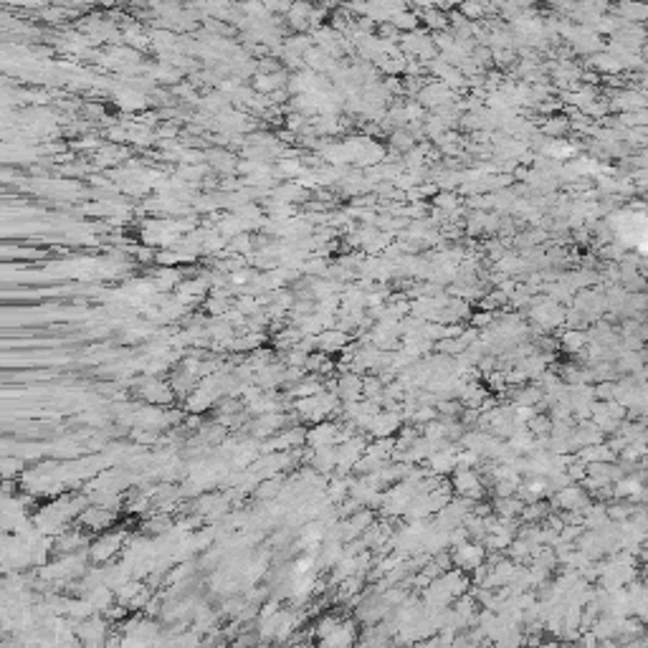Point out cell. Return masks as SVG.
Returning a JSON list of instances; mask_svg holds the SVG:
<instances>
[{
  "label": "cell",
  "mask_w": 648,
  "mask_h": 648,
  "mask_svg": "<svg viewBox=\"0 0 648 648\" xmlns=\"http://www.w3.org/2000/svg\"><path fill=\"white\" fill-rule=\"evenodd\" d=\"M451 474H453V477H451V489H453V494L469 496L474 502H479V499L486 496V486H484V479H481V474H479V469H453Z\"/></svg>",
  "instance_id": "1"
},
{
  "label": "cell",
  "mask_w": 648,
  "mask_h": 648,
  "mask_svg": "<svg viewBox=\"0 0 648 648\" xmlns=\"http://www.w3.org/2000/svg\"><path fill=\"white\" fill-rule=\"evenodd\" d=\"M484 560H486V547H484L481 542H469V540H463V542L453 544V549H451V565H456L463 572H471V570L479 568Z\"/></svg>",
  "instance_id": "2"
},
{
  "label": "cell",
  "mask_w": 648,
  "mask_h": 648,
  "mask_svg": "<svg viewBox=\"0 0 648 648\" xmlns=\"http://www.w3.org/2000/svg\"><path fill=\"white\" fill-rule=\"evenodd\" d=\"M593 502V496L588 494V491L582 489L580 484L570 481L568 486H563V489H557L555 494H549V504L555 507V509H585L588 504Z\"/></svg>",
  "instance_id": "3"
},
{
  "label": "cell",
  "mask_w": 648,
  "mask_h": 648,
  "mask_svg": "<svg viewBox=\"0 0 648 648\" xmlns=\"http://www.w3.org/2000/svg\"><path fill=\"white\" fill-rule=\"evenodd\" d=\"M403 416H400V410H377L375 416H372L370 425H367V433H370L372 438H388V436H395L397 428L403 425Z\"/></svg>",
  "instance_id": "4"
},
{
  "label": "cell",
  "mask_w": 648,
  "mask_h": 648,
  "mask_svg": "<svg viewBox=\"0 0 648 648\" xmlns=\"http://www.w3.org/2000/svg\"><path fill=\"white\" fill-rule=\"evenodd\" d=\"M453 99H456V94H453V89H449L444 81H430V84H423L421 86V92H418V104L430 106V109L453 104Z\"/></svg>",
  "instance_id": "5"
},
{
  "label": "cell",
  "mask_w": 648,
  "mask_h": 648,
  "mask_svg": "<svg viewBox=\"0 0 648 648\" xmlns=\"http://www.w3.org/2000/svg\"><path fill=\"white\" fill-rule=\"evenodd\" d=\"M304 444L309 446V449L337 446L339 444V423H332L330 418H327V421H319V423H314V428L307 430Z\"/></svg>",
  "instance_id": "6"
},
{
  "label": "cell",
  "mask_w": 648,
  "mask_h": 648,
  "mask_svg": "<svg viewBox=\"0 0 648 648\" xmlns=\"http://www.w3.org/2000/svg\"><path fill=\"white\" fill-rule=\"evenodd\" d=\"M337 397L339 403H347V400H360L362 397V375L352 370H344L337 377Z\"/></svg>",
  "instance_id": "7"
},
{
  "label": "cell",
  "mask_w": 648,
  "mask_h": 648,
  "mask_svg": "<svg viewBox=\"0 0 648 648\" xmlns=\"http://www.w3.org/2000/svg\"><path fill=\"white\" fill-rule=\"evenodd\" d=\"M350 342V334L337 327H327L317 334V350L327 352V355H334V352H342L344 344Z\"/></svg>",
  "instance_id": "8"
},
{
  "label": "cell",
  "mask_w": 648,
  "mask_h": 648,
  "mask_svg": "<svg viewBox=\"0 0 648 648\" xmlns=\"http://www.w3.org/2000/svg\"><path fill=\"white\" fill-rule=\"evenodd\" d=\"M355 641H358L355 621H339L337 626L322 638L324 646H352Z\"/></svg>",
  "instance_id": "9"
},
{
  "label": "cell",
  "mask_w": 648,
  "mask_h": 648,
  "mask_svg": "<svg viewBox=\"0 0 648 648\" xmlns=\"http://www.w3.org/2000/svg\"><path fill=\"white\" fill-rule=\"evenodd\" d=\"M585 344H588V332L577 330V327H565L560 332V337H557V347L563 352H568V355H577Z\"/></svg>",
  "instance_id": "10"
},
{
  "label": "cell",
  "mask_w": 648,
  "mask_h": 648,
  "mask_svg": "<svg viewBox=\"0 0 648 648\" xmlns=\"http://www.w3.org/2000/svg\"><path fill=\"white\" fill-rule=\"evenodd\" d=\"M319 15L322 13H314L307 0H294V3L289 6V20H291V26L294 28H307L309 23L317 26Z\"/></svg>",
  "instance_id": "11"
},
{
  "label": "cell",
  "mask_w": 648,
  "mask_h": 648,
  "mask_svg": "<svg viewBox=\"0 0 648 648\" xmlns=\"http://www.w3.org/2000/svg\"><path fill=\"white\" fill-rule=\"evenodd\" d=\"M615 18L621 20V23H643L646 20V6H643V0H621L618 3V8H615Z\"/></svg>",
  "instance_id": "12"
},
{
  "label": "cell",
  "mask_w": 648,
  "mask_h": 648,
  "mask_svg": "<svg viewBox=\"0 0 648 648\" xmlns=\"http://www.w3.org/2000/svg\"><path fill=\"white\" fill-rule=\"evenodd\" d=\"M309 458H311V466H314V471H319V474H332V471H334V466H337V451H334V446L311 449Z\"/></svg>",
  "instance_id": "13"
},
{
  "label": "cell",
  "mask_w": 648,
  "mask_h": 648,
  "mask_svg": "<svg viewBox=\"0 0 648 648\" xmlns=\"http://www.w3.org/2000/svg\"><path fill=\"white\" fill-rule=\"evenodd\" d=\"M588 61H590V66L596 69L598 73H621L623 71L621 59H618L615 53H610L608 48H603V51L588 56Z\"/></svg>",
  "instance_id": "14"
},
{
  "label": "cell",
  "mask_w": 648,
  "mask_h": 648,
  "mask_svg": "<svg viewBox=\"0 0 648 648\" xmlns=\"http://www.w3.org/2000/svg\"><path fill=\"white\" fill-rule=\"evenodd\" d=\"M542 395L544 393L540 385H516V390L512 393V405H535L540 410Z\"/></svg>",
  "instance_id": "15"
},
{
  "label": "cell",
  "mask_w": 648,
  "mask_h": 648,
  "mask_svg": "<svg viewBox=\"0 0 648 648\" xmlns=\"http://www.w3.org/2000/svg\"><path fill=\"white\" fill-rule=\"evenodd\" d=\"M549 428H552V418L544 413V410H537L535 416L527 421V430L532 433L535 438L540 436H549Z\"/></svg>",
  "instance_id": "16"
},
{
  "label": "cell",
  "mask_w": 648,
  "mask_h": 648,
  "mask_svg": "<svg viewBox=\"0 0 648 648\" xmlns=\"http://www.w3.org/2000/svg\"><path fill=\"white\" fill-rule=\"evenodd\" d=\"M388 23H393V26L403 34V31H416L418 26H421V15H416V13H410V10H397V13H393L390 15V20Z\"/></svg>",
  "instance_id": "17"
},
{
  "label": "cell",
  "mask_w": 648,
  "mask_h": 648,
  "mask_svg": "<svg viewBox=\"0 0 648 648\" xmlns=\"http://www.w3.org/2000/svg\"><path fill=\"white\" fill-rule=\"evenodd\" d=\"M423 20L425 26L436 34V31H446L449 28V20H446V10H441V8H425L423 10Z\"/></svg>",
  "instance_id": "18"
},
{
  "label": "cell",
  "mask_w": 648,
  "mask_h": 648,
  "mask_svg": "<svg viewBox=\"0 0 648 648\" xmlns=\"http://www.w3.org/2000/svg\"><path fill=\"white\" fill-rule=\"evenodd\" d=\"M458 13L466 20H479L486 15V8L479 0H458Z\"/></svg>",
  "instance_id": "19"
},
{
  "label": "cell",
  "mask_w": 648,
  "mask_h": 648,
  "mask_svg": "<svg viewBox=\"0 0 648 648\" xmlns=\"http://www.w3.org/2000/svg\"><path fill=\"white\" fill-rule=\"evenodd\" d=\"M568 127H570L568 117H549L542 125V132L547 134V137H560V134L568 132Z\"/></svg>",
  "instance_id": "20"
},
{
  "label": "cell",
  "mask_w": 648,
  "mask_h": 648,
  "mask_svg": "<svg viewBox=\"0 0 648 648\" xmlns=\"http://www.w3.org/2000/svg\"><path fill=\"white\" fill-rule=\"evenodd\" d=\"M575 8L577 10H582V13L603 15L605 10H608V0H577Z\"/></svg>",
  "instance_id": "21"
},
{
  "label": "cell",
  "mask_w": 648,
  "mask_h": 648,
  "mask_svg": "<svg viewBox=\"0 0 648 648\" xmlns=\"http://www.w3.org/2000/svg\"><path fill=\"white\" fill-rule=\"evenodd\" d=\"M433 203L438 205V211H446V216H451L453 211H458V200L453 192H438L436 198H433Z\"/></svg>",
  "instance_id": "22"
},
{
  "label": "cell",
  "mask_w": 648,
  "mask_h": 648,
  "mask_svg": "<svg viewBox=\"0 0 648 648\" xmlns=\"http://www.w3.org/2000/svg\"><path fill=\"white\" fill-rule=\"evenodd\" d=\"M413 142H416V137L410 132H405V129H397L390 137V145L395 147V150H400V153H408L410 147H413Z\"/></svg>",
  "instance_id": "23"
},
{
  "label": "cell",
  "mask_w": 648,
  "mask_h": 648,
  "mask_svg": "<svg viewBox=\"0 0 648 648\" xmlns=\"http://www.w3.org/2000/svg\"><path fill=\"white\" fill-rule=\"evenodd\" d=\"M339 621H342V618H337V615L327 613L324 618H319V621H317V626H314V633H317L319 638H324V635L330 633V631L334 628V626H337Z\"/></svg>",
  "instance_id": "24"
},
{
  "label": "cell",
  "mask_w": 648,
  "mask_h": 648,
  "mask_svg": "<svg viewBox=\"0 0 648 648\" xmlns=\"http://www.w3.org/2000/svg\"><path fill=\"white\" fill-rule=\"evenodd\" d=\"M494 317H496V311H477V314H471L469 317V322H471V327H477V330H486L491 322H494Z\"/></svg>",
  "instance_id": "25"
},
{
  "label": "cell",
  "mask_w": 648,
  "mask_h": 648,
  "mask_svg": "<svg viewBox=\"0 0 648 648\" xmlns=\"http://www.w3.org/2000/svg\"><path fill=\"white\" fill-rule=\"evenodd\" d=\"M302 272H307V274H327V264L317 258V261H309V264L302 266Z\"/></svg>",
  "instance_id": "26"
},
{
  "label": "cell",
  "mask_w": 648,
  "mask_h": 648,
  "mask_svg": "<svg viewBox=\"0 0 648 648\" xmlns=\"http://www.w3.org/2000/svg\"><path fill=\"white\" fill-rule=\"evenodd\" d=\"M281 172L284 175H294V172H302V165L294 162V160H286V165H281Z\"/></svg>",
  "instance_id": "27"
}]
</instances>
